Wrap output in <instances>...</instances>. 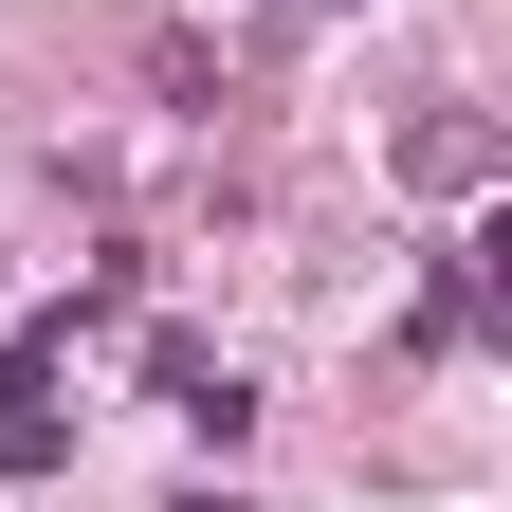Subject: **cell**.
Wrapping results in <instances>:
<instances>
[{
	"label": "cell",
	"instance_id": "cell-3",
	"mask_svg": "<svg viewBox=\"0 0 512 512\" xmlns=\"http://www.w3.org/2000/svg\"><path fill=\"white\" fill-rule=\"evenodd\" d=\"M403 183H439V202H476V183H494V128H476V110H421V128H403Z\"/></svg>",
	"mask_w": 512,
	"mask_h": 512
},
{
	"label": "cell",
	"instance_id": "cell-2",
	"mask_svg": "<svg viewBox=\"0 0 512 512\" xmlns=\"http://www.w3.org/2000/svg\"><path fill=\"white\" fill-rule=\"evenodd\" d=\"M55 458H74V421H55L37 348H0V476H55Z\"/></svg>",
	"mask_w": 512,
	"mask_h": 512
},
{
	"label": "cell",
	"instance_id": "cell-1",
	"mask_svg": "<svg viewBox=\"0 0 512 512\" xmlns=\"http://www.w3.org/2000/svg\"><path fill=\"white\" fill-rule=\"evenodd\" d=\"M147 384H165V403L202 421V439H238V421H256V384H238L220 348H183V330H147Z\"/></svg>",
	"mask_w": 512,
	"mask_h": 512
}]
</instances>
